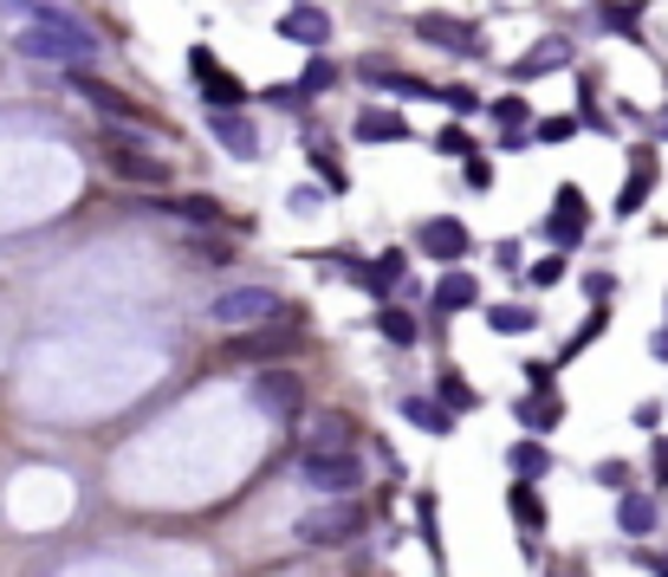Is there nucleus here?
Returning a JSON list of instances; mask_svg holds the SVG:
<instances>
[{
    "instance_id": "obj_1",
    "label": "nucleus",
    "mask_w": 668,
    "mask_h": 577,
    "mask_svg": "<svg viewBox=\"0 0 668 577\" xmlns=\"http://www.w3.org/2000/svg\"><path fill=\"white\" fill-rule=\"evenodd\" d=\"M13 53L46 59V66H91V59H98V39L78 26L72 13H59V20H46V26H20V33H13Z\"/></svg>"
},
{
    "instance_id": "obj_2",
    "label": "nucleus",
    "mask_w": 668,
    "mask_h": 577,
    "mask_svg": "<svg viewBox=\"0 0 668 577\" xmlns=\"http://www.w3.org/2000/svg\"><path fill=\"white\" fill-rule=\"evenodd\" d=\"M280 318V298L273 286H227L208 298V325H222V331H260V325H273Z\"/></svg>"
},
{
    "instance_id": "obj_3",
    "label": "nucleus",
    "mask_w": 668,
    "mask_h": 577,
    "mask_svg": "<svg viewBox=\"0 0 668 577\" xmlns=\"http://www.w3.org/2000/svg\"><path fill=\"white\" fill-rule=\"evenodd\" d=\"M298 480L318 500H351V487H364V461L358 454H305L298 461Z\"/></svg>"
},
{
    "instance_id": "obj_4",
    "label": "nucleus",
    "mask_w": 668,
    "mask_h": 577,
    "mask_svg": "<svg viewBox=\"0 0 668 577\" xmlns=\"http://www.w3.org/2000/svg\"><path fill=\"white\" fill-rule=\"evenodd\" d=\"M358 532H364V506L358 500H318L298 519V539L305 545H351Z\"/></svg>"
},
{
    "instance_id": "obj_5",
    "label": "nucleus",
    "mask_w": 668,
    "mask_h": 577,
    "mask_svg": "<svg viewBox=\"0 0 668 577\" xmlns=\"http://www.w3.org/2000/svg\"><path fill=\"white\" fill-rule=\"evenodd\" d=\"M104 156H111V169L124 176V182H137V189H169V162L144 144H111L104 137Z\"/></svg>"
},
{
    "instance_id": "obj_6",
    "label": "nucleus",
    "mask_w": 668,
    "mask_h": 577,
    "mask_svg": "<svg viewBox=\"0 0 668 577\" xmlns=\"http://www.w3.org/2000/svg\"><path fill=\"white\" fill-rule=\"evenodd\" d=\"M416 33H422L429 46H442V53H461V59L487 53L480 26H467V20H454V13H422V20H416Z\"/></svg>"
},
{
    "instance_id": "obj_7",
    "label": "nucleus",
    "mask_w": 668,
    "mask_h": 577,
    "mask_svg": "<svg viewBox=\"0 0 668 577\" xmlns=\"http://www.w3.org/2000/svg\"><path fill=\"white\" fill-rule=\"evenodd\" d=\"M189 66H195V78H202V91H208V104H215V111H240V98H247V91H240V78H227L222 66L208 59V46H195V53H189Z\"/></svg>"
},
{
    "instance_id": "obj_8",
    "label": "nucleus",
    "mask_w": 668,
    "mask_h": 577,
    "mask_svg": "<svg viewBox=\"0 0 668 577\" xmlns=\"http://www.w3.org/2000/svg\"><path fill=\"white\" fill-rule=\"evenodd\" d=\"M253 403H260L267 416L286 422V416L298 409V376L293 370H260V376H253Z\"/></svg>"
},
{
    "instance_id": "obj_9",
    "label": "nucleus",
    "mask_w": 668,
    "mask_h": 577,
    "mask_svg": "<svg viewBox=\"0 0 668 577\" xmlns=\"http://www.w3.org/2000/svg\"><path fill=\"white\" fill-rule=\"evenodd\" d=\"M585 227H591L585 195H578V189H558V208H552V220H545V240H552V247H571Z\"/></svg>"
},
{
    "instance_id": "obj_10",
    "label": "nucleus",
    "mask_w": 668,
    "mask_h": 577,
    "mask_svg": "<svg viewBox=\"0 0 668 577\" xmlns=\"http://www.w3.org/2000/svg\"><path fill=\"white\" fill-rule=\"evenodd\" d=\"M467 247H474V234H467L454 215H442V220H429V227H422V253H429V260H448V267H454Z\"/></svg>"
},
{
    "instance_id": "obj_11",
    "label": "nucleus",
    "mask_w": 668,
    "mask_h": 577,
    "mask_svg": "<svg viewBox=\"0 0 668 577\" xmlns=\"http://www.w3.org/2000/svg\"><path fill=\"white\" fill-rule=\"evenodd\" d=\"M208 137H215L227 156H240V162L260 156V137H253V124H247L240 111H215V117H208Z\"/></svg>"
},
{
    "instance_id": "obj_12",
    "label": "nucleus",
    "mask_w": 668,
    "mask_h": 577,
    "mask_svg": "<svg viewBox=\"0 0 668 577\" xmlns=\"http://www.w3.org/2000/svg\"><path fill=\"white\" fill-rule=\"evenodd\" d=\"M305 454H351V422L344 416H312L305 422Z\"/></svg>"
},
{
    "instance_id": "obj_13",
    "label": "nucleus",
    "mask_w": 668,
    "mask_h": 577,
    "mask_svg": "<svg viewBox=\"0 0 668 577\" xmlns=\"http://www.w3.org/2000/svg\"><path fill=\"white\" fill-rule=\"evenodd\" d=\"M298 351V331H273V325H260V331H247V338H234V358H286Z\"/></svg>"
},
{
    "instance_id": "obj_14",
    "label": "nucleus",
    "mask_w": 668,
    "mask_h": 577,
    "mask_svg": "<svg viewBox=\"0 0 668 577\" xmlns=\"http://www.w3.org/2000/svg\"><path fill=\"white\" fill-rule=\"evenodd\" d=\"M649 189H656V156L643 149V156L630 162V182H623V195H616V215H636V208L649 202Z\"/></svg>"
},
{
    "instance_id": "obj_15",
    "label": "nucleus",
    "mask_w": 668,
    "mask_h": 577,
    "mask_svg": "<svg viewBox=\"0 0 668 577\" xmlns=\"http://www.w3.org/2000/svg\"><path fill=\"white\" fill-rule=\"evenodd\" d=\"M280 33H286L293 46H325V39H331V20H325L318 7H293V13L280 20Z\"/></svg>"
},
{
    "instance_id": "obj_16",
    "label": "nucleus",
    "mask_w": 668,
    "mask_h": 577,
    "mask_svg": "<svg viewBox=\"0 0 668 577\" xmlns=\"http://www.w3.org/2000/svg\"><path fill=\"white\" fill-rule=\"evenodd\" d=\"M552 66H571V46H565V39H539L532 53H520V59H513V78H545Z\"/></svg>"
},
{
    "instance_id": "obj_17",
    "label": "nucleus",
    "mask_w": 668,
    "mask_h": 577,
    "mask_svg": "<svg viewBox=\"0 0 668 577\" xmlns=\"http://www.w3.org/2000/svg\"><path fill=\"white\" fill-rule=\"evenodd\" d=\"M351 137H358V144H403V137H409V124H403L396 111H364V117L351 124Z\"/></svg>"
},
{
    "instance_id": "obj_18",
    "label": "nucleus",
    "mask_w": 668,
    "mask_h": 577,
    "mask_svg": "<svg viewBox=\"0 0 668 577\" xmlns=\"http://www.w3.org/2000/svg\"><path fill=\"white\" fill-rule=\"evenodd\" d=\"M616 525H623L630 539L656 532V500H649V494H623V500H616Z\"/></svg>"
},
{
    "instance_id": "obj_19",
    "label": "nucleus",
    "mask_w": 668,
    "mask_h": 577,
    "mask_svg": "<svg viewBox=\"0 0 668 577\" xmlns=\"http://www.w3.org/2000/svg\"><path fill=\"white\" fill-rule=\"evenodd\" d=\"M78 91H84V98H91L104 117H124V124H137V104H131L124 91H111V84H98V78H84V72H78Z\"/></svg>"
},
{
    "instance_id": "obj_20",
    "label": "nucleus",
    "mask_w": 668,
    "mask_h": 577,
    "mask_svg": "<svg viewBox=\"0 0 668 577\" xmlns=\"http://www.w3.org/2000/svg\"><path fill=\"white\" fill-rule=\"evenodd\" d=\"M162 215L202 220V227H222V202H208V195H169V202H162Z\"/></svg>"
},
{
    "instance_id": "obj_21",
    "label": "nucleus",
    "mask_w": 668,
    "mask_h": 577,
    "mask_svg": "<svg viewBox=\"0 0 668 577\" xmlns=\"http://www.w3.org/2000/svg\"><path fill=\"white\" fill-rule=\"evenodd\" d=\"M507 512L520 519V532H545V500H539L525 480H520V487H507Z\"/></svg>"
},
{
    "instance_id": "obj_22",
    "label": "nucleus",
    "mask_w": 668,
    "mask_h": 577,
    "mask_svg": "<svg viewBox=\"0 0 668 577\" xmlns=\"http://www.w3.org/2000/svg\"><path fill=\"white\" fill-rule=\"evenodd\" d=\"M403 416H409L416 429H429V434H448V429H454V409L429 403V396H409V403H403Z\"/></svg>"
},
{
    "instance_id": "obj_23",
    "label": "nucleus",
    "mask_w": 668,
    "mask_h": 577,
    "mask_svg": "<svg viewBox=\"0 0 668 577\" xmlns=\"http://www.w3.org/2000/svg\"><path fill=\"white\" fill-rule=\"evenodd\" d=\"M487 325H494L500 338H525V331H539L532 305H494V312H487Z\"/></svg>"
},
{
    "instance_id": "obj_24",
    "label": "nucleus",
    "mask_w": 668,
    "mask_h": 577,
    "mask_svg": "<svg viewBox=\"0 0 668 577\" xmlns=\"http://www.w3.org/2000/svg\"><path fill=\"white\" fill-rule=\"evenodd\" d=\"M474 298H480V286H474L467 273H448L442 286H435V312H467Z\"/></svg>"
},
{
    "instance_id": "obj_25",
    "label": "nucleus",
    "mask_w": 668,
    "mask_h": 577,
    "mask_svg": "<svg viewBox=\"0 0 668 577\" xmlns=\"http://www.w3.org/2000/svg\"><path fill=\"white\" fill-rule=\"evenodd\" d=\"M507 461H513V474H520L525 487H532V480H539V474H545V467H552V454H545V448H539V441H520V448H513V454H507Z\"/></svg>"
},
{
    "instance_id": "obj_26",
    "label": "nucleus",
    "mask_w": 668,
    "mask_h": 577,
    "mask_svg": "<svg viewBox=\"0 0 668 577\" xmlns=\"http://www.w3.org/2000/svg\"><path fill=\"white\" fill-rule=\"evenodd\" d=\"M558 416H565V409H558V396H539V403L520 396V422H525V429H558Z\"/></svg>"
},
{
    "instance_id": "obj_27",
    "label": "nucleus",
    "mask_w": 668,
    "mask_h": 577,
    "mask_svg": "<svg viewBox=\"0 0 668 577\" xmlns=\"http://www.w3.org/2000/svg\"><path fill=\"white\" fill-rule=\"evenodd\" d=\"M376 331H383L389 344H416V318H409V312H396V305H383V312H376Z\"/></svg>"
},
{
    "instance_id": "obj_28",
    "label": "nucleus",
    "mask_w": 668,
    "mask_h": 577,
    "mask_svg": "<svg viewBox=\"0 0 668 577\" xmlns=\"http://www.w3.org/2000/svg\"><path fill=\"white\" fill-rule=\"evenodd\" d=\"M435 383H442V409H474V389H467V376H461V370H442Z\"/></svg>"
},
{
    "instance_id": "obj_29",
    "label": "nucleus",
    "mask_w": 668,
    "mask_h": 577,
    "mask_svg": "<svg viewBox=\"0 0 668 577\" xmlns=\"http://www.w3.org/2000/svg\"><path fill=\"white\" fill-rule=\"evenodd\" d=\"M312 162H318V176H325V189H331V195H344V189H351V182H344V169L325 156V144H312Z\"/></svg>"
},
{
    "instance_id": "obj_30",
    "label": "nucleus",
    "mask_w": 668,
    "mask_h": 577,
    "mask_svg": "<svg viewBox=\"0 0 668 577\" xmlns=\"http://www.w3.org/2000/svg\"><path fill=\"white\" fill-rule=\"evenodd\" d=\"M331 78H338V66H305V78H298V91H331Z\"/></svg>"
},
{
    "instance_id": "obj_31",
    "label": "nucleus",
    "mask_w": 668,
    "mask_h": 577,
    "mask_svg": "<svg viewBox=\"0 0 668 577\" xmlns=\"http://www.w3.org/2000/svg\"><path fill=\"white\" fill-rule=\"evenodd\" d=\"M467 189H474V195L494 189V162H487V156H467Z\"/></svg>"
},
{
    "instance_id": "obj_32",
    "label": "nucleus",
    "mask_w": 668,
    "mask_h": 577,
    "mask_svg": "<svg viewBox=\"0 0 668 577\" xmlns=\"http://www.w3.org/2000/svg\"><path fill=\"white\" fill-rule=\"evenodd\" d=\"M525 280H532V286H558V280H565V260L552 253V260H539V267H532Z\"/></svg>"
},
{
    "instance_id": "obj_33",
    "label": "nucleus",
    "mask_w": 668,
    "mask_h": 577,
    "mask_svg": "<svg viewBox=\"0 0 668 577\" xmlns=\"http://www.w3.org/2000/svg\"><path fill=\"white\" fill-rule=\"evenodd\" d=\"M597 331H603V312H591V318H585V331H578V338H571V344H565V358H578V351H585V344H591Z\"/></svg>"
},
{
    "instance_id": "obj_34",
    "label": "nucleus",
    "mask_w": 668,
    "mask_h": 577,
    "mask_svg": "<svg viewBox=\"0 0 668 577\" xmlns=\"http://www.w3.org/2000/svg\"><path fill=\"white\" fill-rule=\"evenodd\" d=\"M525 383H532V396H552V363H525Z\"/></svg>"
},
{
    "instance_id": "obj_35",
    "label": "nucleus",
    "mask_w": 668,
    "mask_h": 577,
    "mask_svg": "<svg viewBox=\"0 0 668 577\" xmlns=\"http://www.w3.org/2000/svg\"><path fill=\"white\" fill-rule=\"evenodd\" d=\"M494 117H500V124H513V131H520V124H525V104H520V98H500V104H494Z\"/></svg>"
},
{
    "instance_id": "obj_36",
    "label": "nucleus",
    "mask_w": 668,
    "mask_h": 577,
    "mask_svg": "<svg viewBox=\"0 0 668 577\" xmlns=\"http://www.w3.org/2000/svg\"><path fill=\"white\" fill-rule=\"evenodd\" d=\"M571 131H578V124H571V117H552V124H545V131H539V137H545V144H565V137H571Z\"/></svg>"
},
{
    "instance_id": "obj_37",
    "label": "nucleus",
    "mask_w": 668,
    "mask_h": 577,
    "mask_svg": "<svg viewBox=\"0 0 668 577\" xmlns=\"http://www.w3.org/2000/svg\"><path fill=\"white\" fill-rule=\"evenodd\" d=\"M649 461H656V480H663V487H668V434H663V441H656V454H649Z\"/></svg>"
},
{
    "instance_id": "obj_38",
    "label": "nucleus",
    "mask_w": 668,
    "mask_h": 577,
    "mask_svg": "<svg viewBox=\"0 0 668 577\" xmlns=\"http://www.w3.org/2000/svg\"><path fill=\"white\" fill-rule=\"evenodd\" d=\"M643 565H649V572H656V577H668V558H656V552H649V558H643Z\"/></svg>"
},
{
    "instance_id": "obj_39",
    "label": "nucleus",
    "mask_w": 668,
    "mask_h": 577,
    "mask_svg": "<svg viewBox=\"0 0 668 577\" xmlns=\"http://www.w3.org/2000/svg\"><path fill=\"white\" fill-rule=\"evenodd\" d=\"M656 358H668V331H663V338H656Z\"/></svg>"
}]
</instances>
